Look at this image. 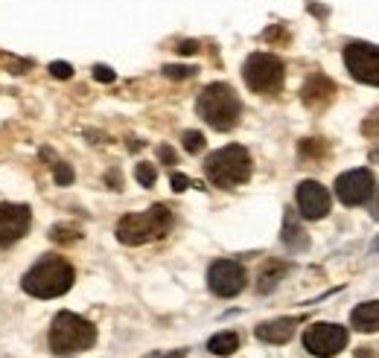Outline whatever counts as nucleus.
<instances>
[{"mask_svg":"<svg viewBox=\"0 0 379 358\" xmlns=\"http://www.w3.org/2000/svg\"><path fill=\"white\" fill-rule=\"evenodd\" d=\"M76 280V271L68 260L56 253H44L21 280V289L30 297H38V300H50V297H62L73 289Z\"/></svg>","mask_w":379,"mask_h":358,"instance_id":"obj_1","label":"nucleus"},{"mask_svg":"<svg viewBox=\"0 0 379 358\" xmlns=\"http://www.w3.org/2000/svg\"><path fill=\"white\" fill-rule=\"evenodd\" d=\"M195 111L210 128L231 131V128H236L239 117H243V102H239V96H236V91L231 85L213 82V85H207L202 93H198Z\"/></svg>","mask_w":379,"mask_h":358,"instance_id":"obj_2","label":"nucleus"},{"mask_svg":"<svg viewBox=\"0 0 379 358\" xmlns=\"http://www.w3.org/2000/svg\"><path fill=\"white\" fill-rule=\"evenodd\" d=\"M205 175L213 187H222V190H233L239 184H245L251 178V154L245 146L231 143L216 149L213 154H207L205 161Z\"/></svg>","mask_w":379,"mask_h":358,"instance_id":"obj_3","label":"nucleus"},{"mask_svg":"<svg viewBox=\"0 0 379 358\" xmlns=\"http://www.w3.org/2000/svg\"><path fill=\"white\" fill-rule=\"evenodd\" d=\"M172 227V213L164 204H155L143 213H129L117 222V239L123 245H146L164 239Z\"/></svg>","mask_w":379,"mask_h":358,"instance_id":"obj_4","label":"nucleus"},{"mask_svg":"<svg viewBox=\"0 0 379 358\" xmlns=\"http://www.w3.org/2000/svg\"><path fill=\"white\" fill-rule=\"evenodd\" d=\"M50 350L56 355H73V352H85L96 344V326L85 317H79L73 312H58L53 317L50 326Z\"/></svg>","mask_w":379,"mask_h":358,"instance_id":"obj_5","label":"nucleus"},{"mask_svg":"<svg viewBox=\"0 0 379 358\" xmlns=\"http://www.w3.org/2000/svg\"><path fill=\"white\" fill-rule=\"evenodd\" d=\"M243 76H245V85L254 91V93H277L283 88V79H286V67L277 55L271 53H251L245 58V67H243Z\"/></svg>","mask_w":379,"mask_h":358,"instance_id":"obj_6","label":"nucleus"},{"mask_svg":"<svg viewBox=\"0 0 379 358\" xmlns=\"http://www.w3.org/2000/svg\"><path fill=\"white\" fill-rule=\"evenodd\" d=\"M347 329L338 324H312L304 332V350L318 358H333L347 347Z\"/></svg>","mask_w":379,"mask_h":358,"instance_id":"obj_7","label":"nucleus"},{"mask_svg":"<svg viewBox=\"0 0 379 358\" xmlns=\"http://www.w3.org/2000/svg\"><path fill=\"white\" fill-rule=\"evenodd\" d=\"M248 286V274L236 260H216L207 268V289L216 297H236Z\"/></svg>","mask_w":379,"mask_h":358,"instance_id":"obj_8","label":"nucleus"},{"mask_svg":"<svg viewBox=\"0 0 379 358\" xmlns=\"http://www.w3.org/2000/svg\"><path fill=\"white\" fill-rule=\"evenodd\" d=\"M345 65L356 82L379 88V47L365 44V41L345 47Z\"/></svg>","mask_w":379,"mask_h":358,"instance_id":"obj_9","label":"nucleus"},{"mask_svg":"<svg viewBox=\"0 0 379 358\" xmlns=\"http://www.w3.org/2000/svg\"><path fill=\"white\" fill-rule=\"evenodd\" d=\"M373 190H376V181H373L371 169H350V172L335 178V198L347 207L368 204Z\"/></svg>","mask_w":379,"mask_h":358,"instance_id":"obj_10","label":"nucleus"},{"mask_svg":"<svg viewBox=\"0 0 379 358\" xmlns=\"http://www.w3.org/2000/svg\"><path fill=\"white\" fill-rule=\"evenodd\" d=\"M32 225V210L27 204H0V248L15 245L18 239H24Z\"/></svg>","mask_w":379,"mask_h":358,"instance_id":"obj_11","label":"nucleus"},{"mask_svg":"<svg viewBox=\"0 0 379 358\" xmlns=\"http://www.w3.org/2000/svg\"><path fill=\"white\" fill-rule=\"evenodd\" d=\"M297 210L309 222H318L330 213V192L327 187H321L318 181H304L297 184Z\"/></svg>","mask_w":379,"mask_h":358,"instance_id":"obj_12","label":"nucleus"},{"mask_svg":"<svg viewBox=\"0 0 379 358\" xmlns=\"http://www.w3.org/2000/svg\"><path fill=\"white\" fill-rule=\"evenodd\" d=\"M333 96H335V85L330 82L327 76H321V73H315V76L309 79V82L304 85V91H301L304 105H307V108H312V111L327 108V105L333 102Z\"/></svg>","mask_w":379,"mask_h":358,"instance_id":"obj_13","label":"nucleus"},{"mask_svg":"<svg viewBox=\"0 0 379 358\" xmlns=\"http://www.w3.org/2000/svg\"><path fill=\"white\" fill-rule=\"evenodd\" d=\"M295 326H297L295 317H274V321H266L257 326V338L266 344H286L295 335Z\"/></svg>","mask_w":379,"mask_h":358,"instance_id":"obj_14","label":"nucleus"},{"mask_svg":"<svg viewBox=\"0 0 379 358\" xmlns=\"http://www.w3.org/2000/svg\"><path fill=\"white\" fill-rule=\"evenodd\" d=\"M350 326L359 332H379V300H368L356 306L350 314Z\"/></svg>","mask_w":379,"mask_h":358,"instance_id":"obj_15","label":"nucleus"},{"mask_svg":"<svg viewBox=\"0 0 379 358\" xmlns=\"http://www.w3.org/2000/svg\"><path fill=\"white\" fill-rule=\"evenodd\" d=\"M283 242H286L289 251H307L309 248V236H307V230L301 225H297V218H295L292 210L286 213V222H283Z\"/></svg>","mask_w":379,"mask_h":358,"instance_id":"obj_16","label":"nucleus"},{"mask_svg":"<svg viewBox=\"0 0 379 358\" xmlns=\"http://www.w3.org/2000/svg\"><path fill=\"white\" fill-rule=\"evenodd\" d=\"M207 350L213 355H231L239 350V335L236 332H216L207 341Z\"/></svg>","mask_w":379,"mask_h":358,"instance_id":"obj_17","label":"nucleus"},{"mask_svg":"<svg viewBox=\"0 0 379 358\" xmlns=\"http://www.w3.org/2000/svg\"><path fill=\"white\" fill-rule=\"evenodd\" d=\"M289 271V265L286 263H269L266 268H263V274H260V283H257V291L260 294H266V291H271L277 283H281V277Z\"/></svg>","mask_w":379,"mask_h":358,"instance_id":"obj_18","label":"nucleus"},{"mask_svg":"<svg viewBox=\"0 0 379 358\" xmlns=\"http://www.w3.org/2000/svg\"><path fill=\"white\" fill-rule=\"evenodd\" d=\"M50 239L58 242V245H70V242H79V239H82V230L73 227V225H53Z\"/></svg>","mask_w":379,"mask_h":358,"instance_id":"obj_19","label":"nucleus"},{"mask_svg":"<svg viewBox=\"0 0 379 358\" xmlns=\"http://www.w3.org/2000/svg\"><path fill=\"white\" fill-rule=\"evenodd\" d=\"M134 178H137V184H141V187H152L158 181V169L152 164H137Z\"/></svg>","mask_w":379,"mask_h":358,"instance_id":"obj_20","label":"nucleus"},{"mask_svg":"<svg viewBox=\"0 0 379 358\" xmlns=\"http://www.w3.org/2000/svg\"><path fill=\"white\" fill-rule=\"evenodd\" d=\"M181 143H184V149H187L190 154H198V152L205 149V134H202V131H184Z\"/></svg>","mask_w":379,"mask_h":358,"instance_id":"obj_21","label":"nucleus"},{"mask_svg":"<svg viewBox=\"0 0 379 358\" xmlns=\"http://www.w3.org/2000/svg\"><path fill=\"white\" fill-rule=\"evenodd\" d=\"M301 154L304 157H318V161H321V157L327 154V149H324V143L318 140V137H309V140L301 143Z\"/></svg>","mask_w":379,"mask_h":358,"instance_id":"obj_22","label":"nucleus"},{"mask_svg":"<svg viewBox=\"0 0 379 358\" xmlns=\"http://www.w3.org/2000/svg\"><path fill=\"white\" fill-rule=\"evenodd\" d=\"M53 178H56V187H70L76 175H73V166L70 164H56Z\"/></svg>","mask_w":379,"mask_h":358,"instance_id":"obj_23","label":"nucleus"},{"mask_svg":"<svg viewBox=\"0 0 379 358\" xmlns=\"http://www.w3.org/2000/svg\"><path fill=\"white\" fill-rule=\"evenodd\" d=\"M198 70L195 67H190V65H167L164 67V76L167 79H193Z\"/></svg>","mask_w":379,"mask_h":358,"instance_id":"obj_24","label":"nucleus"},{"mask_svg":"<svg viewBox=\"0 0 379 358\" xmlns=\"http://www.w3.org/2000/svg\"><path fill=\"white\" fill-rule=\"evenodd\" d=\"M362 131L368 134V137H376V140H379V108L365 119V123H362Z\"/></svg>","mask_w":379,"mask_h":358,"instance_id":"obj_25","label":"nucleus"},{"mask_svg":"<svg viewBox=\"0 0 379 358\" xmlns=\"http://www.w3.org/2000/svg\"><path fill=\"white\" fill-rule=\"evenodd\" d=\"M94 79H96V82H103V85H108V82H114V79H117V73L111 67H105V65H96L94 67Z\"/></svg>","mask_w":379,"mask_h":358,"instance_id":"obj_26","label":"nucleus"},{"mask_svg":"<svg viewBox=\"0 0 379 358\" xmlns=\"http://www.w3.org/2000/svg\"><path fill=\"white\" fill-rule=\"evenodd\" d=\"M50 73H53L56 79H70V76H73V67H70L68 62H53V65H50Z\"/></svg>","mask_w":379,"mask_h":358,"instance_id":"obj_27","label":"nucleus"},{"mask_svg":"<svg viewBox=\"0 0 379 358\" xmlns=\"http://www.w3.org/2000/svg\"><path fill=\"white\" fill-rule=\"evenodd\" d=\"M169 184H172V190H175V192H184L187 187H193V181H190V178H187V175H178V172H172Z\"/></svg>","mask_w":379,"mask_h":358,"instance_id":"obj_28","label":"nucleus"},{"mask_svg":"<svg viewBox=\"0 0 379 358\" xmlns=\"http://www.w3.org/2000/svg\"><path fill=\"white\" fill-rule=\"evenodd\" d=\"M158 157H161V164H175V149H169V146H161L158 149Z\"/></svg>","mask_w":379,"mask_h":358,"instance_id":"obj_29","label":"nucleus"},{"mask_svg":"<svg viewBox=\"0 0 379 358\" xmlns=\"http://www.w3.org/2000/svg\"><path fill=\"white\" fill-rule=\"evenodd\" d=\"M146 358H187V350H172V352H152Z\"/></svg>","mask_w":379,"mask_h":358,"instance_id":"obj_30","label":"nucleus"},{"mask_svg":"<svg viewBox=\"0 0 379 358\" xmlns=\"http://www.w3.org/2000/svg\"><path fill=\"white\" fill-rule=\"evenodd\" d=\"M178 53H181V55H193V53H198V41H181V44H178Z\"/></svg>","mask_w":379,"mask_h":358,"instance_id":"obj_31","label":"nucleus"},{"mask_svg":"<svg viewBox=\"0 0 379 358\" xmlns=\"http://www.w3.org/2000/svg\"><path fill=\"white\" fill-rule=\"evenodd\" d=\"M371 216H373V222H379V187L371 195Z\"/></svg>","mask_w":379,"mask_h":358,"instance_id":"obj_32","label":"nucleus"},{"mask_svg":"<svg viewBox=\"0 0 379 358\" xmlns=\"http://www.w3.org/2000/svg\"><path fill=\"white\" fill-rule=\"evenodd\" d=\"M108 184H114V190H120V172H108Z\"/></svg>","mask_w":379,"mask_h":358,"instance_id":"obj_33","label":"nucleus"},{"mask_svg":"<svg viewBox=\"0 0 379 358\" xmlns=\"http://www.w3.org/2000/svg\"><path fill=\"white\" fill-rule=\"evenodd\" d=\"M373 248H376V251H379V239H376V242H373Z\"/></svg>","mask_w":379,"mask_h":358,"instance_id":"obj_34","label":"nucleus"}]
</instances>
